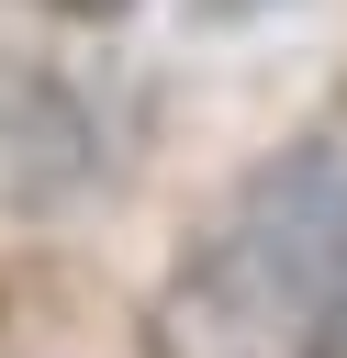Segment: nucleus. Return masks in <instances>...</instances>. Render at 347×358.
<instances>
[{"mask_svg": "<svg viewBox=\"0 0 347 358\" xmlns=\"http://www.w3.org/2000/svg\"><path fill=\"white\" fill-rule=\"evenodd\" d=\"M179 291L246 358H347V157L325 134L257 157L201 224Z\"/></svg>", "mask_w": 347, "mask_h": 358, "instance_id": "1", "label": "nucleus"}, {"mask_svg": "<svg viewBox=\"0 0 347 358\" xmlns=\"http://www.w3.org/2000/svg\"><path fill=\"white\" fill-rule=\"evenodd\" d=\"M78 168H90L78 101L0 56V213H45L56 190H78Z\"/></svg>", "mask_w": 347, "mask_h": 358, "instance_id": "2", "label": "nucleus"}, {"mask_svg": "<svg viewBox=\"0 0 347 358\" xmlns=\"http://www.w3.org/2000/svg\"><path fill=\"white\" fill-rule=\"evenodd\" d=\"M22 11H45V22H123L134 0H22Z\"/></svg>", "mask_w": 347, "mask_h": 358, "instance_id": "3", "label": "nucleus"}]
</instances>
